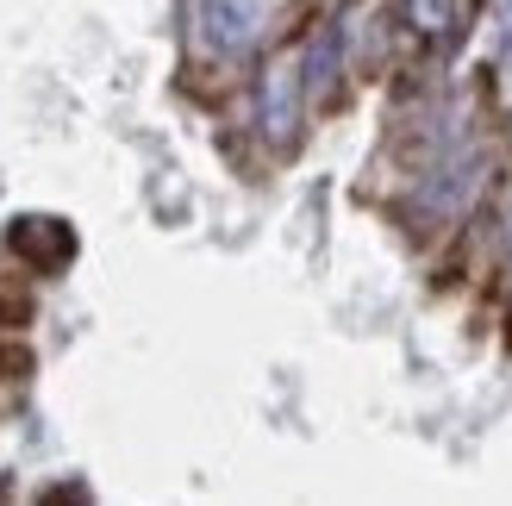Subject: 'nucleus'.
Wrapping results in <instances>:
<instances>
[{
  "instance_id": "1",
  "label": "nucleus",
  "mask_w": 512,
  "mask_h": 506,
  "mask_svg": "<svg viewBox=\"0 0 512 506\" xmlns=\"http://www.w3.org/2000/svg\"><path fill=\"white\" fill-rule=\"evenodd\" d=\"M481 188H488V150L481 138H463L450 144L444 157H431L425 169H413V200H406V219L419 225V232H444L450 219H463Z\"/></svg>"
},
{
  "instance_id": "2",
  "label": "nucleus",
  "mask_w": 512,
  "mask_h": 506,
  "mask_svg": "<svg viewBox=\"0 0 512 506\" xmlns=\"http://www.w3.org/2000/svg\"><path fill=\"white\" fill-rule=\"evenodd\" d=\"M306 113H313V94H306V50L269 57L263 75H256V132L269 138V150H294Z\"/></svg>"
},
{
  "instance_id": "3",
  "label": "nucleus",
  "mask_w": 512,
  "mask_h": 506,
  "mask_svg": "<svg viewBox=\"0 0 512 506\" xmlns=\"http://www.w3.org/2000/svg\"><path fill=\"white\" fill-rule=\"evenodd\" d=\"M269 19H275V0H194V50L238 63L244 50L263 44Z\"/></svg>"
},
{
  "instance_id": "4",
  "label": "nucleus",
  "mask_w": 512,
  "mask_h": 506,
  "mask_svg": "<svg viewBox=\"0 0 512 506\" xmlns=\"http://www.w3.org/2000/svg\"><path fill=\"white\" fill-rule=\"evenodd\" d=\"M400 25L425 50H450L469 32V0H400Z\"/></svg>"
},
{
  "instance_id": "5",
  "label": "nucleus",
  "mask_w": 512,
  "mask_h": 506,
  "mask_svg": "<svg viewBox=\"0 0 512 506\" xmlns=\"http://www.w3.org/2000/svg\"><path fill=\"white\" fill-rule=\"evenodd\" d=\"M7 244H13V257H25L32 269H63L75 257V232L63 219H13Z\"/></svg>"
},
{
  "instance_id": "6",
  "label": "nucleus",
  "mask_w": 512,
  "mask_h": 506,
  "mask_svg": "<svg viewBox=\"0 0 512 506\" xmlns=\"http://www.w3.org/2000/svg\"><path fill=\"white\" fill-rule=\"evenodd\" d=\"M25 313H32L25 294H0V325H25Z\"/></svg>"
},
{
  "instance_id": "7",
  "label": "nucleus",
  "mask_w": 512,
  "mask_h": 506,
  "mask_svg": "<svg viewBox=\"0 0 512 506\" xmlns=\"http://www.w3.org/2000/svg\"><path fill=\"white\" fill-rule=\"evenodd\" d=\"M0 369H7V375H25V369H32V357H25V350H0Z\"/></svg>"
},
{
  "instance_id": "8",
  "label": "nucleus",
  "mask_w": 512,
  "mask_h": 506,
  "mask_svg": "<svg viewBox=\"0 0 512 506\" xmlns=\"http://www.w3.org/2000/svg\"><path fill=\"white\" fill-rule=\"evenodd\" d=\"M506 50H512V32H506Z\"/></svg>"
}]
</instances>
